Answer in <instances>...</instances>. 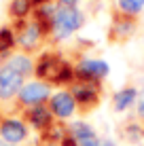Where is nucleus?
<instances>
[{
	"label": "nucleus",
	"mask_w": 144,
	"mask_h": 146,
	"mask_svg": "<svg viewBox=\"0 0 144 146\" xmlns=\"http://www.w3.org/2000/svg\"><path fill=\"white\" fill-rule=\"evenodd\" d=\"M36 76L47 80V83L53 85H62V83H70L74 76V70L72 66L62 59L55 53H44L36 64Z\"/></svg>",
	"instance_id": "1"
},
{
	"label": "nucleus",
	"mask_w": 144,
	"mask_h": 146,
	"mask_svg": "<svg viewBox=\"0 0 144 146\" xmlns=\"http://www.w3.org/2000/svg\"><path fill=\"white\" fill-rule=\"evenodd\" d=\"M81 23H83V15L74 7L55 9V15H53V32H55V38H68L74 30L81 28Z\"/></svg>",
	"instance_id": "2"
},
{
	"label": "nucleus",
	"mask_w": 144,
	"mask_h": 146,
	"mask_svg": "<svg viewBox=\"0 0 144 146\" xmlns=\"http://www.w3.org/2000/svg\"><path fill=\"white\" fill-rule=\"evenodd\" d=\"M72 98L81 108H91L100 100V83L96 80H78L72 87Z\"/></svg>",
	"instance_id": "3"
},
{
	"label": "nucleus",
	"mask_w": 144,
	"mask_h": 146,
	"mask_svg": "<svg viewBox=\"0 0 144 146\" xmlns=\"http://www.w3.org/2000/svg\"><path fill=\"white\" fill-rule=\"evenodd\" d=\"M74 74L78 76V80H100L108 74V64L102 59H83L76 66Z\"/></svg>",
	"instance_id": "4"
},
{
	"label": "nucleus",
	"mask_w": 144,
	"mask_h": 146,
	"mask_svg": "<svg viewBox=\"0 0 144 146\" xmlns=\"http://www.w3.org/2000/svg\"><path fill=\"white\" fill-rule=\"evenodd\" d=\"M21 83H23V74H19L11 66L0 68V98H4V100L13 98L21 89Z\"/></svg>",
	"instance_id": "5"
},
{
	"label": "nucleus",
	"mask_w": 144,
	"mask_h": 146,
	"mask_svg": "<svg viewBox=\"0 0 144 146\" xmlns=\"http://www.w3.org/2000/svg\"><path fill=\"white\" fill-rule=\"evenodd\" d=\"M49 98V87L42 83H28L26 87L19 91V100L23 104H30V106H38L44 100Z\"/></svg>",
	"instance_id": "6"
},
{
	"label": "nucleus",
	"mask_w": 144,
	"mask_h": 146,
	"mask_svg": "<svg viewBox=\"0 0 144 146\" xmlns=\"http://www.w3.org/2000/svg\"><path fill=\"white\" fill-rule=\"evenodd\" d=\"M26 125L21 123V121L17 119H7L0 123V135H2V140L7 144H17L21 142L23 138H26Z\"/></svg>",
	"instance_id": "7"
},
{
	"label": "nucleus",
	"mask_w": 144,
	"mask_h": 146,
	"mask_svg": "<svg viewBox=\"0 0 144 146\" xmlns=\"http://www.w3.org/2000/svg\"><path fill=\"white\" fill-rule=\"evenodd\" d=\"M74 108H76V102L68 91H59L51 98V112L59 119H68L74 112Z\"/></svg>",
	"instance_id": "8"
},
{
	"label": "nucleus",
	"mask_w": 144,
	"mask_h": 146,
	"mask_svg": "<svg viewBox=\"0 0 144 146\" xmlns=\"http://www.w3.org/2000/svg\"><path fill=\"white\" fill-rule=\"evenodd\" d=\"M42 30L36 21L32 23H21L19 26V36H17V42L21 44L23 49H34L38 44V38H40Z\"/></svg>",
	"instance_id": "9"
},
{
	"label": "nucleus",
	"mask_w": 144,
	"mask_h": 146,
	"mask_svg": "<svg viewBox=\"0 0 144 146\" xmlns=\"http://www.w3.org/2000/svg\"><path fill=\"white\" fill-rule=\"evenodd\" d=\"M28 121L34 125L36 129H40V131H44L47 127H51L53 125V117H51V110L44 108L42 104H38V106H32L28 110Z\"/></svg>",
	"instance_id": "10"
},
{
	"label": "nucleus",
	"mask_w": 144,
	"mask_h": 146,
	"mask_svg": "<svg viewBox=\"0 0 144 146\" xmlns=\"http://www.w3.org/2000/svg\"><path fill=\"white\" fill-rule=\"evenodd\" d=\"M133 21L131 17H117L115 21H112V30H110V40H125L129 38L133 34Z\"/></svg>",
	"instance_id": "11"
},
{
	"label": "nucleus",
	"mask_w": 144,
	"mask_h": 146,
	"mask_svg": "<svg viewBox=\"0 0 144 146\" xmlns=\"http://www.w3.org/2000/svg\"><path fill=\"white\" fill-rule=\"evenodd\" d=\"M133 100H136V89H133V87H125V89H121V91L115 93L112 106H115L117 112H121V110H125V108L131 106Z\"/></svg>",
	"instance_id": "12"
},
{
	"label": "nucleus",
	"mask_w": 144,
	"mask_h": 146,
	"mask_svg": "<svg viewBox=\"0 0 144 146\" xmlns=\"http://www.w3.org/2000/svg\"><path fill=\"white\" fill-rule=\"evenodd\" d=\"M40 2H44V0H13L11 2V15H15V17H26Z\"/></svg>",
	"instance_id": "13"
},
{
	"label": "nucleus",
	"mask_w": 144,
	"mask_h": 146,
	"mask_svg": "<svg viewBox=\"0 0 144 146\" xmlns=\"http://www.w3.org/2000/svg\"><path fill=\"white\" fill-rule=\"evenodd\" d=\"M7 66H11L13 70H17V72L23 74V76H26L30 70H32V64H30V59L23 57V55H15V57H11V62H9Z\"/></svg>",
	"instance_id": "14"
},
{
	"label": "nucleus",
	"mask_w": 144,
	"mask_h": 146,
	"mask_svg": "<svg viewBox=\"0 0 144 146\" xmlns=\"http://www.w3.org/2000/svg\"><path fill=\"white\" fill-rule=\"evenodd\" d=\"M70 135L76 140V142H81V140L89 138V135H96V133H93V129L89 127V125H85V123H74L72 129H70Z\"/></svg>",
	"instance_id": "15"
},
{
	"label": "nucleus",
	"mask_w": 144,
	"mask_h": 146,
	"mask_svg": "<svg viewBox=\"0 0 144 146\" xmlns=\"http://www.w3.org/2000/svg\"><path fill=\"white\" fill-rule=\"evenodd\" d=\"M119 9L127 15H136L144 9V0H119Z\"/></svg>",
	"instance_id": "16"
},
{
	"label": "nucleus",
	"mask_w": 144,
	"mask_h": 146,
	"mask_svg": "<svg viewBox=\"0 0 144 146\" xmlns=\"http://www.w3.org/2000/svg\"><path fill=\"white\" fill-rule=\"evenodd\" d=\"M15 44V36H13V32L9 28H2L0 30V55L2 53H7L9 49H11Z\"/></svg>",
	"instance_id": "17"
},
{
	"label": "nucleus",
	"mask_w": 144,
	"mask_h": 146,
	"mask_svg": "<svg viewBox=\"0 0 144 146\" xmlns=\"http://www.w3.org/2000/svg\"><path fill=\"white\" fill-rule=\"evenodd\" d=\"M142 133H144V129L136 127V125H129V127H127V140H133V142H138Z\"/></svg>",
	"instance_id": "18"
},
{
	"label": "nucleus",
	"mask_w": 144,
	"mask_h": 146,
	"mask_svg": "<svg viewBox=\"0 0 144 146\" xmlns=\"http://www.w3.org/2000/svg\"><path fill=\"white\" fill-rule=\"evenodd\" d=\"M100 142H102V140H98L96 135H89V138L81 140V142H76V144L78 146H100Z\"/></svg>",
	"instance_id": "19"
},
{
	"label": "nucleus",
	"mask_w": 144,
	"mask_h": 146,
	"mask_svg": "<svg viewBox=\"0 0 144 146\" xmlns=\"http://www.w3.org/2000/svg\"><path fill=\"white\" fill-rule=\"evenodd\" d=\"M59 146H78V144H76V140H74L72 135H66V138L62 140V144H59Z\"/></svg>",
	"instance_id": "20"
},
{
	"label": "nucleus",
	"mask_w": 144,
	"mask_h": 146,
	"mask_svg": "<svg viewBox=\"0 0 144 146\" xmlns=\"http://www.w3.org/2000/svg\"><path fill=\"white\" fill-rule=\"evenodd\" d=\"M59 4H62V7H74V4L78 2V0H57Z\"/></svg>",
	"instance_id": "21"
},
{
	"label": "nucleus",
	"mask_w": 144,
	"mask_h": 146,
	"mask_svg": "<svg viewBox=\"0 0 144 146\" xmlns=\"http://www.w3.org/2000/svg\"><path fill=\"white\" fill-rule=\"evenodd\" d=\"M138 114H140V117H144V98L140 100V104H138Z\"/></svg>",
	"instance_id": "22"
},
{
	"label": "nucleus",
	"mask_w": 144,
	"mask_h": 146,
	"mask_svg": "<svg viewBox=\"0 0 144 146\" xmlns=\"http://www.w3.org/2000/svg\"><path fill=\"white\" fill-rule=\"evenodd\" d=\"M100 146H115V144H112L110 140H102V142H100Z\"/></svg>",
	"instance_id": "23"
},
{
	"label": "nucleus",
	"mask_w": 144,
	"mask_h": 146,
	"mask_svg": "<svg viewBox=\"0 0 144 146\" xmlns=\"http://www.w3.org/2000/svg\"><path fill=\"white\" fill-rule=\"evenodd\" d=\"M0 146H9V144H4V142H0Z\"/></svg>",
	"instance_id": "24"
}]
</instances>
